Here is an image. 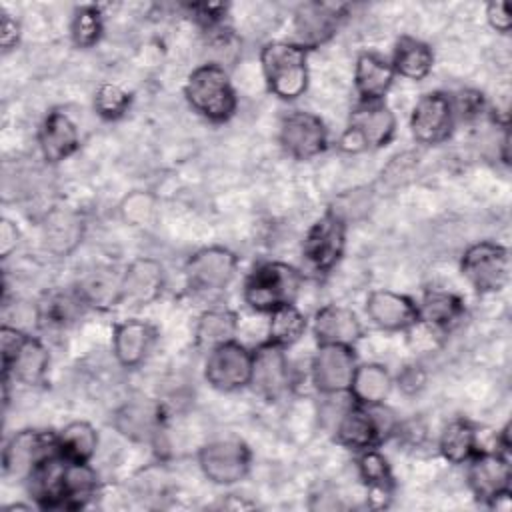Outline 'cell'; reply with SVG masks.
Returning <instances> with one entry per match:
<instances>
[{
  "label": "cell",
  "instance_id": "6da1fadb",
  "mask_svg": "<svg viewBox=\"0 0 512 512\" xmlns=\"http://www.w3.org/2000/svg\"><path fill=\"white\" fill-rule=\"evenodd\" d=\"M268 90L280 100H296L308 88V50L296 42H268L260 50Z\"/></svg>",
  "mask_w": 512,
  "mask_h": 512
},
{
  "label": "cell",
  "instance_id": "7a4b0ae2",
  "mask_svg": "<svg viewBox=\"0 0 512 512\" xmlns=\"http://www.w3.org/2000/svg\"><path fill=\"white\" fill-rule=\"evenodd\" d=\"M184 96L192 110L212 122H226L238 104L228 72L216 62L202 64L190 72L184 84Z\"/></svg>",
  "mask_w": 512,
  "mask_h": 512
},
{
  "label": "cell",
  "instance_id": "3957f363",
  "mask_svg": "<svg viewBox=\"0 0 512 512\" xmlns=\"http://www.w3.org/2000/svg\"><path fill=\"white\" fill-rule=\"evenodd\" d=\"M302 286V274L284 262L258 264L244 282V300L258 312H272L284 304H294Z\"/></svg>",
  "mask_w": 512,
  "mask_h": 512
},
{
  "label": "cell",
  "instance_id": "277c9868",
  "mask_svg": "<svg viewBox=\"0 0 512 512\" xmlns=\"http://www.w3.org/2000/svg\"><path fill=\"white\" fill-rule=\"evenodd\" d=\"M396 132V116L382 102H358L350 112L348 128L340 138V148L360 152L366 148L386 146Z\"/></svg>",
  "mask_w": 512,
  "mask_h": 512
},
{
  "label": "cell",
  "instance_id": "5b68a950",
  "mask_svg": "<svg viewBox=\"0 0 512 512\" xmlns=\"http://www.w3.org/2000/svg\"><path fill=\"white\" fill-rule=\"evenodd\" d=\"M396 430L394 418L382 404L346 408L336 426V440L350 450H366L378 446L388 434Z\"/></svg>",
  "mask_w": 512,
  "mask_h": 512
},
{
  "label": "cell",
  "instance_id": "8992f818",
  "mask_svg": "<svg viewBox=\"0 0 512 512\" xmlns=\"http://www.w3.org/2000/svg\"><path fill=\"white\" fill-rule=\"evenodd\" d=\"M460 268L474 290L490 294L502 290L508 284L510 256L502 244L482 240L464 250Z\"/></svg>",
  "mask_w": 512,
  "mask_h": 512
},
{
  "label": "cell",
  "instance_id": "52a82bcc",
  "mask_svg": "<svg viewBox=\"0 0 512 512\" xmlns=\"http://www.w3.org/2000/svg\"><path fill=\"white\" fill-rule=\"evenodd\" d=\"M250 448L242 440H214L200 448L198 466L202 474L220 486L240 482L250 470Z\"/></svg>",
  "mask_w": 512,
  "mask_h": 512
},
{
  "label": "cell",
  "instance_id": "ba28073f",
  "mask_svg": "<svg viewBox=\"0 0 512 512\" xmlns=\"http://www.w3.org/2000/svg\"><path fill=\"white\" fill-rule=\"evenodd\" d=\"M252 352L236 340L208 350L204 364L206 382L222 392H232L250 384Z\"/></svg>",
  "mask_w": 512,
  "mask_h": 512
},
{
  "label": "cell",
  "instance_id": "9c48e42d",
  "mask_svg": "<svg viewBox=\"0 0 512 512\" xmlns=\"http://www.w3.org/2000/svg\"><path fill=\"white\" fill-rule=\"evenodd\" d=\"M468 486L478 502L494 506L496 500L508 498L512 470L504 452H476L468 460Z\"/></svg>",
  "mask_w": 512,
  "mask_h": 512
},
{
  "label": "cell",
  "instance_id": "30bf717a",
  "mask_svg": "<svg viewBox=\"0 0 512 512\" xmlns=\"http://www.w3.org/2000/svg\"><path fill=\"white\" fill-rule=\"evenodd\" d=\"M56 450V434L30 428L20 430L6 442L2 450V470L10 478L26 480L32 470Z\"/></svg>",
  "mask_w": 512,
  "mask_h": 512
},
{
  "label": "cell",
  "instance_id": "8fae6325",
  "mask_svg": "<svg viewBox=\"0 0 512 512\" xmlns=\"http://www.w3.org/2000/svg\"><path fill=\"white\" fill-rule=\"evenodd\" d=\"M346 222L334 212L318 218L304 238V258L316 272L332 270L344 254Z\"/></svg>",
  "mask_w": 512,
  "mask_h": 512
},
{
  "label": "cell",
  "instance_id": "7c38bea8",
  "mask_svg": "<svg viewBox=\"0 0 512 512\" xmlns=\"http://www.w3.org/2000/svg\"><path fill=\"white\" fill-rule=\"evenodd\" d=\"M280 144L292 158L310 160L326 150L328 130L320 116L294 110L280 122Z\"/></svg>",
  "mask_w": 512,
  "mask_h": 512
},
{
  "label": "cell",
  "instance_id": "4fadbf2b",
  "mask_svg": "<svg viewBox=\"0 0 512 512\" xmlns=\"http://www.w3.org/2000/svg\"><path fill=\"white\" fill-rule=\"evenodd\" d=\"M292 384L290 362L282 346L266 340L252 352L250 386L266 400H278Z\"/></svg>",
  "mask_w": 512,
  "mask_h": 512
},
{
  "label": "cell",
  "instance_id": "5bb4252c",
  "mask_svg": "<svg viewBox=\"0 0 512 512\" xmlns=\"http://www.w3.org/2000/svg\"><path fill=\"white\" fill-rule=\"evenodd\" d=\"M454 106L452 98L444 92H428L424 94L410 116L412 136L420 144H440L444 142L454 128Z\"/></svg>",
  "mask_w": 512,
  "mask_h": 512
},
{
  "label": "cell",
  "instance_id": "9a60e30c",
  "mask_svg": "<svg viewBox=\"0 0 512 512\" xmlns=\"http://www.w3.org/2000/svg\"><path fill=\"white\" fill-rule=\"evenodd\" d=\"M356 366L358 362L352 346L320 344L312 358V382L322 394L348 392Z\"/></svg>",
  "mask_w": 512,
  "mask_h": 512
},
{
  "label": "cell",
  "instance_id": "2e32d148",
  "mask_svg": "<svg viewBox=\"0 0 512 512\" xmlns=\"http://www.w3.org/2000/svg\"><path fill=\"white\" fill-rule=\"evenodd\" d=\"M238 268V258L224 246H206L196 250L186 262V278L194 290L226 288Z\"/></svg>",
  "mask_w": 512,
  "mask_h": 512
},
{
  "label": "cell",
  "instance_id": "e0dca14e",
  "mask_svg": "<svg viewBox=\"0 0 512 512\" xmlns=\"http://www.w3.org/2000/svg\"><path fill=\"white\" fill-rule=\"evenodd\" d=\"M346 4H330V2H304L298 6L294 14V32L296 44L302 48H318L328 42L342 18L346 16Z\"/></svg>",
  "mask_w": 512,
  "mask_h": 512
},
{
  "label": "cell",
  "instance_id": "ac0fdd59",
  "mask_svg": "<svg viewBox=\"0 0 512 512\" xmlns=\"http://www.w3.org/2000/svg\"><path fill=\"white\" fill-rule=\"evenodd\" d=\"M164 266L154 258H136L122 272L120 302L130 306H148L164 290Z\"/></svg>",
  "mask_w": 512,
  "mask_h": 512
},
{
  "label": "cell",
  "instance_id": "d6986e66",
  "mask_svg": "<svg viewBox=\"0 0 512 512\" xmlns=\"http://www.w3.org/2000/svg\"><path fill=\"white\" fill-rule=\"evenodd\" d=\"M114 428L132 442H152L162 428V410L154 400L132 398L116 408Z\"/></svg>",
  "mask_w": 512,
  "mask_h": 512
},
{
  "label": "cell",
  "instance_id": "ffe728a7",
  "mask_svg": "<svg viewBox=\"0 0 512 512\" xmlns=\"http://www.w3.org/2000/svg\"><path fill=\"white\" fill-rule=\"evenodd\" d=\"M370 320L382 330H408L418 322V304L394 290H374L366 298Z\"/></svg>",
  "mask_w": 512,
  "mask_h": 512
},
{
  "label": "cell",
  "instance_id": "44dd1931",
  "mask_svg": "<svg viewBox=\"0 0 512 512\" xmlns=\"http://www.w3.org/2000/svg\"><path fill=\"white\" fill-rule=\"evenodd\" d=\"M38 146L44 160L52 164L72 156L80 146V134L72 118L62 110H50L40 124Z\"/></svg>",
  "mask_w": 512,
  "mask_h": 512
},
{
  "label": "cell",
  "instance_id": "7402d4cb",
  "mask_svg": "<svg viewBox=\"0 0 512 512\" xmlns=\"http://www.w3.org/2000/svg\"><path fill=\"white\" fill-rule=\"evenodd\" d=\"M156 340V330L146 320L130 318L114 326L112 332V352L118 364L134 368L144 362L152 344Z\"/></svg>",
  "mask_w": 512,
  "mask_h": 512
},
{
  "label": "cell",
  "instance_id": "603a6c76",
  "mask_svg": "<svg viewBox=\"0 0 512 512\" xmlns=\"http://www.w3.org/2000/svg\"><path fill=\"white\" fill-rule=\"evenodd\" d=\"M312 330L318 344H342L354 348L362 336V324L358 316L350 308L338 304L320 308L314 316Z\"/></svg>",
  "mask_w": 512,
  "mask_h": 512
},
{
  "label": "cell",
  "instance_id": "cb8c5ba5",
  "mask_svg": "<svg viewBox=\"0 0 512 512\" xmlns=\"http://www.w3.org/2000/svg\"><path fill=\"white\" fill-rule=\"evenodd\" d=\"M392 64L376 52H362L354 66V86L362 102L382 100L394 82Z\"/></svg>",
  "mask_w": 512,
  "mask_h": 512
},
{
  "label": "cell",
  "instance_id": "d4e9b609",
  "mask_svg": "<svg viewBox=\"0 0 512 512\" xmlns=\"http://www.w3.org/2000/svg\"><path fill=\"white\" fill-rule=\"evenodd\" d=\"M358 474L368 486V500L372 508H382L388 504L394 490V476L384 454L374 446L358 452Z\"/></svg>",
  "mask_w": 512,
  "mask_h": 512
},
{
  "label": "cell",
  "instance_id": "484cf974",
  "mask_svg": "<svg viewBox=\"0 0 512 512\" xmlns=\"http://www.w3.org/2000/svg\"><path fill=\"white\" fill-rule=\"evenodd\" d=\"M48 366H50V354L46 346L38 338L26 336L16 356L10 360V364L2 366V372H4V378L12 376L20 384L36 386L44 380Z\"/></svg>",
  "mask_w": 512,
  "mask_h": 512
},
{
  "label": "cell",
  "instance_id": "4316f807",
  "mask_svg": "<svg viewBox=\"0 0 512 512\" xmlns=\"http://www.w3.org/2000/svg\"><path fill=\"white\" fill-rule=\"evenodd\" d=\"M392 390V376L386 366L368 362L358 364L350 382V396L360 406H376L382 404Z\"/></svg>",
  "mask_w": 512,
  "mask_h": 512
},
{
  "label": "cell",
  "instance_id": "83f0119b",
  "mask_svg": "<svg viewBox=\"0 0 512 512\" xmlns=\"http://www.w3.org/2000/svg\"><path fill=\"white\" fill-rule=\"evenodd\" d=\"M84 222L72 210H52L44 222V244L58 256L70 254L82 240Z\"/></svg>",
  "mask_w": 512,
  "mask_h": 512
},
{
  "label": "cell",
  "instance_id": "f1b7e54d",
  "mask_svg": "<svg viewBox=\"0 0 512 512\" xmlns=\"http://www.w3.org/2000/svg\"><path fill=\"white\" fill-rule=\"evenodd\" d=\"M390 64L394 68V74H400L408 80H422L430 74L434 66V54L426 42L412 36H402L396 42Z\"/></svg>",
  "mask_w": 512,
  "mask_h": 512
},
{
  "label": "cell",
  "instance_id": "f546056e",
  "mask_svg": "<svg viewBox=\"0 0 512 512\" xmlns=\"http://www.w3.org/2000/svg\"><path fill=\"white\" fill-rule=\"evenodd\" d=\"M98 476L96 470L82 460H66L64 484H62V510H78L96 494Z\"/></svg>",
  "mask_w": 512,
  "mask_h": 512
},
{
  "label": "cell",
  "instance_id": "4dcf8cb0",
  "mask_svg": "<svg viewBox=\"0 0 512 512\" xmlns=\"http://www.w3.org/2000/svg\"><path fill=\"white\" fill-rule=\"evenodd\" d=\"M438 448L444 460H448L450 464H464L478 452V432L464 418L452 420L442 430Z\"/></svg>",
  "mask_w": 512,
  "mask_h": 512
},
{
  "label": "cell",
  "instance_id": "1f68e13d",
  "mask_svg": "<svg viewBox=\"0 0 512 512\" xmlns=\"http://www.w3.org/2000/svg\"><path fill=\"white\" fill-rule=\"evenodd\" d=\"M238 330V316L226 308H214L204 312L196 324V342L202 348H216L224 342L234 340Z\"/></svg>",
  "mask_w": 512,
  "mask_h": 512
},
{
  "label": "cell",
  "instance_id": "d6a6232c",
  "mask_svg": "<svg viewBox=\"0 0 512 512\" xmlns=\"http://www.w3.org/2000/svg\"><path fill=\"white\" fill-rule=\"evenodd\" d=\"M464 312L462 300L448 290H428L418 304V320L434 328H446Z\"/></svg>",
  "mask_w": 512,
  "mask_h": 512
},
{
  "label": "cell",
  "instance_id": "836d02e7",
  "mask_svg": "<svg viewBox=\"0 0 512 512\" xmlns=\"http://www.w3.org/2000/svg\"><path fill=\"white\" fill-rule=\"evenodd\" d=\"M58 450L72 460L90 462L98 448V432L92 424L84 420L68 422L60 432H56Z\"/></svg>",
  "mask_w": 512,
  "mask_h": 512
},
{
  "label": "cell",
  "instance_id": "e575fe53",
  "mask_svg": "<svg viewBox=\"0 0 512 512\" xmlns=\"http://www.w3.org/2000/svg\"><path fill=\"white\" fill-rule=\"evenodd\" d=\"M120 282H122V272L114 274L110 270H98L80 282L78 292L82 294L88 306L106 308L120 302Z\"/></svg>",
  "mask_w": 512,
  "mask_h": 512
},
{
  "label": "cell",
  "instance_id": "d590c367",
  "mask_svg": "<svg viewBox=\"0 0 512 512\" xmlns=\"http://www.w3.org/2000/svg\"><path fill=\"white\" fill-rule=\"evenodd\" d=\"M304 332H306V316L294 304H284L270 312V322H268L270 342L286 348L298 342Z\"/></svg>",
  "mask_w": 512,
  "mask_h": 512
},
{
  "label": "cell",
  "instance_id": "8d00e7d4",
  "mask_svg": "<svg viewBox=\"0 0 512 512\" xmlns=\"http://www.w3.org/2000/svg\"><path fill=\"white\" fill-rule=\"evenodd\" d=\"M82 294L76 290L70 292H52L46 294L44 302L38 306L40 318L50 326H66L76 320V316L86 308Z\"/></svg>",
  "mask_w": 512,
  "mask_h": 512
},
{
  "label": "cell",
  "instance_id": "74e56055",
  "mask_svg": "<svg viewBox=\"0 0 512 512\" xmlns=\"http://www.w3.org/2000/svg\"><path fill=\"white\" fill-rule=\"evenodd\" d=\"M102 14L94 4H84L74 10L70 22V36L78 48H92L102 36Z\"/></svg>",
  "mask_w": 512,
  "mask_h": 512
},
{
  "label": "cell",
  "instance_id": "f35d334b",
  "mask_svg": "<svg viewBox=\"0 0 512 512\" xmlns=\"http://www.w3.org/2000/svg\"><path fill=\"white\" fill-rule=\"evenodd\" d=\"M130 102H132L130 94L122 86L110 84V82L102 84L94 96V108L106 120H116L124 116L130 108Z\"/></svg>",
  "mask_w": 512,
  "mask_h": 512
},
{
  "label": "cell",
  "instance_id": "ab89813d",
  "mask_svg": "<svg viewBox=\"0 0 512 512\" xmlns=\"http://www.w3.org/2000/svg\"><path fill=\"white\" fill-rule=\"evenodd\" d=\"M152 210H154V200L146 192H134L126 196L120 204L122 218L132 226H140L148 222V218L152 216Z\"/></svg>",
  "mask_w": 512,
  "mask_h": 512
},
{
  "label": "cell",
  "instance_id": "60d3db41",
  "mask_svg": "<svg viewBox=\"0 0 512 512\" xmlns=\"http://www.w3.org/2000/svg\"><path fill=\"white\" fill-rule=\"evenodd\" d=\"M28 334L22 332L20 328L16 326H8L4 324L2 330H0V350H2V366H8L10 360L16 356L20 344L24 342Z\"/></svg>",
  "mask_w": 512,
  "mask_h": 512
},
{
  "label": "cell",
  "instance_id": "b9f144b4",
  "mask_svg": "<svg viewBox=\"0 0 512 512\" xmlns=\"http://www.w3.org/2000/svg\"><path fill=\"white\" fill-rule=\"evenodd\" d=\"M188 8L194 14V18L200 24H204L206 28L218 26L222 22L224 14H226V6L224 4H190Z\"/></svg>",
  "mask_w": 512,
  "mask_h": 512
},
{
  "label": "cell",
  "instance_id": "7bdbcfd3",
  "mask_svg": "<svg viewBox=\"0 0 512 512\" xmlns=\"http://www.w3.org/2000/svg\"><path fill=\"white\" fill-rule=\"evenodd\" d=\"M486 18L490 22V26L498 32H508L510 26H512V14H510V6L508 2H502V0H496V2H490L486 6Z\"/></svg>",
  "mask_w": 512,
  "mask_h": 512
},
{
  "label": "cell",
  "instance_id": "ee69618b",
  "mask_svg": "<svg viewBox=\"0 0 512 512\" xmlns=\"http://www.w3.org/2000/svg\"><path fill=\"white\" fill-rule=\"evenodd\" d=\"M18 38H20V24H18V20L4 12L2 14V32H0V42H2L4 52L12 50L18 44Z\"/></svg>",
  "mask_w": 512,
  "mask_h": 512
},
{
  "label": "cell",
  "instance_id": "f6af8a7d",
  "mask_svg": "<svg viewBox=\"0 0 512 512\" xmlns=\"http://www.w3.org/2000/svg\"><path fill=\"white\" fill-rule=\"evenodd\" d=\"M454 106V114L462 112L464 116H476L478 112H482V94L478 92H462L456 102L452 100Z\"/></svg>",
  "mask_w": 512,
  "mask_h": 512
},
{
  "label": "cell",
  "instance_id": "bcb514c9",
  "mask_svg": "<svg viewBox=\"0 0 512 512\" xmlns=\"http://www.w3.org/2000/svg\"><path fill=\"white\" fill-rule=\"evenodd\" d=\"M18 244V228L14 222H10L8 218L2 220L0 224V252L4 258L10 256L12 250H16Z\"/></svg>",
  "mask_w": 512,
  "mask_h": 512
}]
</instances>
